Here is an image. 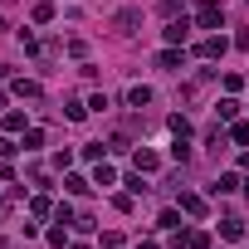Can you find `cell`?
Masks as SVG:
<instances>
[{
    "mask_svg": "<svg viewBox=\"0 0 249 249\" xmlns=\"http://www.w3.org/2000/svg\"><path fill=\"white\" fill-rule=\"evenodd\" d=\"M230 137H234V142L244 147V142H249V122H234V127H230Z\"/></svg>",
    "mask_w": 249,
    "mask_h": 249,
    "instance_id": "16",
    "label": "cell"
},
{
    "mask_svg": "<svg viewBox=\"0 0 249 249\" xmlns=\"http://www.w3.org/2000/svg\"><path fill=\"white\" fill-rule=\"evenodd\" d=\"M54 20V5H49V0H44V5H35V25H49Z\"/></svg>",
    "mask_w": 249,
    "mask_h": 249,
    "instance_id": "13",
    "label": "cell"
},
{
    "mask_svg": "<svg viewBox=\"0 0 249 249\" xmlns=\"http://www.w3.org/2000/svg\"><path fill=\"white\" fill-rule=\"evenodd\" d=\"M215 112H220V122H234V112H239V103H234V98H225V103H215Z\"/></svg>",
    "mask_w": 249,
    "mask_h": 249,
    "instance_id": "8",
    "label": "cell"
},
{
    "mask_svg": "<svg viewBox=\"0 0 249 249\" xmlns=\"http://www.w3.org/2000/svg\"><path fill=\"white\" fill-rule=\"evenodd\" d=\"M171 157H176V161H186V157H191V147H186V137H176V142H171Z\"/></svg>",
    "mask_w": 249,
    "mask_h": 249,
    "instance_id": "17",
    "label": "cell"
},
{
    "mask_svg": "<svg viewBox=\"0 0 249 249\" xmlns=\"http://www.w3.org/2000/svg\"><path fill=\"white\" fill-rule=\"evenodd\" d=\"M137 25H142V10H117V30L122 35H132Z\"/></svg>",
    "mask_w": 249,
    "mask_h": 249,
    "instance_id": "3",
    "label": "cell"
},
{
    "mask_svg": "<svg viewBox=\"0 0 249 249\" xmlns=\"http://www.w3.org/2000/svg\"><path fill=\"white\" fill-rule=\"evenodd\" d=\"M186 244H191V249H210V234H205V230H196V234H191Z\"/></svg>",
    "mask_w": 249,
    "mask_h": 249,
    "instance_id": "18",
    "label": "cell"
},
{
    "mask_svg": "<svg viewBox=\"0 0 249 249\" xmlns=\"http://www.w3.org/2000/svg\"><path fill=\"white\" fill-rule=\"evenodd\" d=\"M132 161H137V171H157V166H161V157H157V152H147V147H142Z\"/></svg>",
    "mask_w": 249,
    "mask_h": 249,
    "instance_id": "5",
    "label": "cell"
},
{
    "mask_svg": "<svg viewBox=\"0 0 249 249\" xmlns=\"http://www.w3.org/2000/svg\"><path fill=\"white\" fill-rule=\"evenodd\" d=\"M186 30H191L186 20H171V25H166V44H181V39H186Z\"/></svg>",
    "mask_w": 249,
    "mask_h": 249,
    "instance_id": "6",
    "label": "cell"
},
{
    "mask_svg": "<svg viewBox=\"0 0 249 249\" xmlns=\"http://www.w3.org/2000/svg\"><path fill=\"white\" fill-rule=\"evenodd\" d=\"M152 98H157V93H152V88H142V83H137V88H127V103H132V107H152Z\"/></svg>",
    "mask_w": 249,
    "mask_h": 249,
    "instance_id": "4",
    "label": "cell"
},
{
    "mask_svg": "<svg viewBox=\"0 0 249 249\" xmlns=\"http://www.w3.org/2000/svg\"><path fill=\"white\" fill-rule=\"evenodd\" d=\"M0 215H5V200H0Z\"/></svg>",
    "mask_w": 249,
    "mask_h": 249,
    "instance_id": "20",
    "label": "cell"
},
{
    "mask_svg": "<svg viewBox=\"0 0 249 249\" xmlns=\"http://www.w3.org/2000/svg\"><path fill=\"white\" fill-rule=\"evenodd\" d=\"M15 93H20V98H39V83H30V78H15Z\"/></svg>",
    "mask_w": 249,
    "mask_h": 249,
    "instance_id": "11",
    "label": "cell"
},
{
    "mask_svg": "<svg viewBox=\"0 0 249 249\" xmlns=\"http://www.w3.org/2000/svg\"><path fill=\"white\" fill-rule=\"evenodd\" d=\"M93 181H98V186H112L117 176H112V166H107V161H98V171H93Z\"/></svg>",
    "mask_w": 249,
    "mask_h": 249,
    "instance_id": "12",
    "label": "cell"
},
{
    "mask_svg": "<svg viewBox=\"0 0 249 249\" xmlns=\"http://www.w3.org/2000/svg\"><path fill=\"white\" fill-rule=\"evenodd\" d=\"M73 249H88V244H73Z\"/></svg>",
    "mask_w": 249,
    "mask_h": 249,
    "instance_id": "21",
    "label": "cell"
},
{
    "mask_svg": "<svg viewBox=\"0 0 249 249\" xmlns=\"http://www.w3.org/2000/svg\"><path fill=\"white\" fill-rule=\"evenodd\" d=\"M196 54H200V59H220V54H225V39H220V35H210V39H200V44H196Z\"/></svg>",
    "mask_w": 249,
    "mask_h": 249,
    "instance_id": "2",
    "label": "cell"
},
{
    "mask_svg": "<svg viewBox=\"0 0 249 249\" xmlns=\"http://www.w3.org/2000/svg\"><path fill=\"white\" fill-rule=\"evenodd\" d=\"M215 191H220V196H230V191H239V176H220V181H215Z\"/></svg>",
    "mask_w": 249,
    "mask_h": 249,
    "instance_id": "14",
    "label": "cell"
},
{
    "mask_svg": "<svg viewBox=\"0 0 249 249\" xmlns=\"http://www.w3.org/2000/svg\"><path fill=\"white\" fill-rule=\"evenodd\" d=\"M220 20H225V10L215 5V0H205V5L196 10V25H200V30H220Z\"/></svg>",
    "mask_w": 249,
    "mask_h": 249,
    "instance_id": "1",
    "label": "cell"
},
{
    "mask_svg": "<svg viewBox=\"0 0 249 249\" xmlns=\"http://www.w3.org/2000/svg\"><path fill=\"white\" fill-rule=\"evenodd\" d=\"M142 249H157V244H152V239H147V244H142Z\"/></svg>",
    "mask_w": 249,
    "mask_h": 249,
    "instance_id": "19",
    "label": "cell"
},
{
    "mask_svg": "<svg viewBox=\"0 0 249 249\" xmlns=\"http://www.w3.org/2000/svg\"><path fill=\"white\" fill-rule=\"evenodd\" d=\"M157 69H181V54H176V44H171V49H161V54H157Z\"/></svg>",
    "mask_w": 249,
    "mask_h": 249,
    "instance_id": "7",
    "label": "cell"
},
{
    "mask_svg": "<svg viewBox=\"0 0 249 249\" xmlns=\"http://www.w3.org/2000/svg\"><path fill=\"white\" fill-rule=\"evenodd\" d=\"M181 210H186V215H205V200H200V196H181Z\"/></svg>",
    "mask_w": 249,
    "mask_h": 249,
    "instance_id": "9",
    "label": "cell"
},
{
    "mask_svg": "<svg viewBox=\"0 0 249 249\" xmlns=\"http://www.w3.org/2000/svg\"><path fill=\"white\" fill-rule=\"evenodd\" d=\"M25 127V112H5V132H20Z\"/></svg>",
    "mask_w": 249,
    "mask_h": 249,
    "instance_id": "15",
    "label": "cell"
},
{
    "mask_svg": "<svg viewBox=\"0 0 249 249\" xmlns=\"http://www.w3.org/2000/svg\"><path fill=\"white\" fill-rule=\"evenodd\" d=\"M239 234H244V220H225L220 225V239H239Z\"/></svg>",
    "mask_w": 249,
    "mask_h": 249,
    "instance_id": "10",
    "label": "cell"
}]
</instances>
